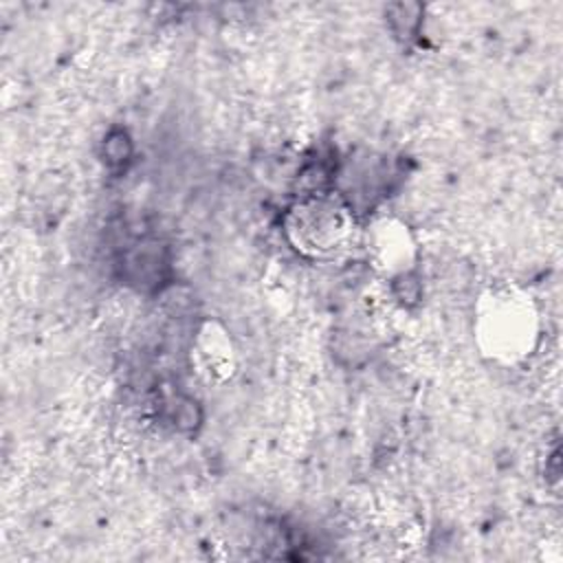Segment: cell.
Here are the masks:
<instances>
[{"mask_svg": "<svg viewBox=\"0 0 563 563\" xmlns=\"http://www.w3.org/2000/svg\"><path fill=\"white\" fill-rule=\"evenodd\" d=\"M358 249L374 273L385 279L407 277L420 262V246L411 224L391 213L376 216L361 227Z\"/></svg>", "mask_w": 563, "mask_h": 563, "instance_id": "obj_3", "label": "cell"}, {"mask_svg": "<svg viewBox=\"0 0 563 563\" xmlns=\"http://www.w3.org/2000/svg\"><path fill=\"white\" fill-rule=\"evenodd\" d=\"M286 242L308 260H334L358 246L361 224L334 194H312L288 207L282 220Z\"/></svg>", "mask_w": 563, "mask_h": 563, "instance_id": "obj_2", "label": "cell"}, {"mask_svg": "<svg viewBox=\"0 0 563 563\" xmlns=\"http://www.w3.org/2000/svg\"><path fill=\"white\" fill-rule=\"evenodd\" d=\"M477 354L499 367L530 361L543 336L541 308L530 290L515 282H493L479 290L471 312Z\"/></svg>", "mask_w": 563, "mask_h": 563, "instance_id": "obj_1", "label": "cell"}, {"mask_svg": "<svg viewBox=\"0 0 563 563\" xmlns=\"http://www.w3.org/2000/svg\"><path fill=\"white\" fill-rule=\"evenodd\" d=\"M189 367L209 387L231 383L240 369V354L231 330L216 317H205L189 341Z\"/></svg>", "mask_w": 563, "mask_h": 563, "instance_id": "obj_4", "label": "cell"}]
</instances>
